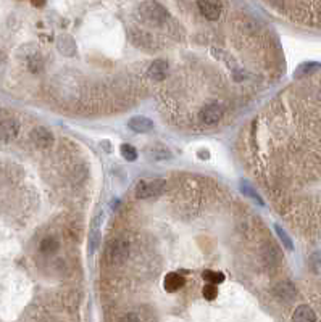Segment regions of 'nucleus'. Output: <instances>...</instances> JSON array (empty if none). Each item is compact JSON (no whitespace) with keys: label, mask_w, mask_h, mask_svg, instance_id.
<instances>
[{"label":"nucleus","mask_w":321,"mask_h":322,"mask_svg":"<svg viewBox=\"0 0 321 322\" xmlns=\"http://www.w3.org/2000/svg\"><path fill=\"white\" fill-rule=\"evenodd\" d=\"M59 250V240L55 237H46L41 242V251L46 255H52Z\"/></svg>","instance_id":"obj_15"},{"label":"nucleus","mask_w":321,"mask_h":322,"mask_svg":"<svg viewBox=\"0 0 321 322\" xmlns=\"http://www.w3.org/2000/svg\"><path fill=\"white\" fill-rule=\"evenodd\" d=\"M168 71H170L168 61L155 60L149 66V69H147V74H149V77L153 81H163V79H166V76H168Z\"/></svg>","instance_id":"obj_8"},{"label":"nucleus","mask_w":321,"mask_h":322,"mask_svg":"<svg viewBox=\"0 0 321 322\" xmlns=\"http://www.w3.org/2000/svg\"><path fill=\"white\" fill-rule=\"evenodd\" d=\"M321 69V64L318 61H305L302 63L300 66L295 69L294 76L295 77H304V76H310V74H315L317 71Z\"/></svg>","instance_id":"obj_13"},{"label":"nucleus","mask_w":321,"mask_h":322,"mask_svg":"<svg viewBox=\"0 0 321 322\" xmlns=\"http://www.w3.org/2000/svg\"><path fill=\"white\" fill-rule=\"evenodd\" d=\"M274 296L281 301H292L297 296V290H295L294 283L291 282H279L273 290Z\"/></svg>","instance_id":"obj_7"},{"label":"nucleus","mask_w":321,"mask_h":322,"mask_svg":"<svg viewBox=\"0 0 321 322\" xmlns=\"http://www.w3.org/2000/svg\"><path fill=\"white\" fill-rule=\"evenodd\" d=\"M224 109L221 105H218V103H207L205 107H202L200 113H198V119L205 126H213L221 121Z\"/></svg>","instance_id":"obj_4"},{"label":"nucleus","mask_w":321,"mask_h":322,"mask_svg":"<svg viewBox=\"0 0 321 322\" xmlns=\"http://www.w3.org/2000/svg\"><path fill=\"white\" fill-rule=\"evenodd\" d=\"M120 322H140V321H139V318L136 314L129 313V314H125L123 318L120 319Z\"/></svg>","instance_id":"obj_22"},{"label":"nucleus","mask_w":321,"mask_h":322,"mask_svg":"<svg viewBox=\"0 0 321 322\" xmlns=\"http://www.w3.org/2000/svg\"><path fill=\"white\" fill-rule=\"evenodd\" d=\"M274 230H276V234H278V237H279V240L284 243V247L287 248V250H294V245H292V240H291V237H289L284 230H282L279 225H274Z\"/></svg>","instance_id":"obj_20"},{"label":"nucleus","mask_w":321,"mask_h":322,"mask_svg":"<svg viewBox=\"0 0 321 322\" xmlns=\"http://www.w3.org/2000/svg\"><path fill=\"white\" fill-rule=\"evenodd\" d=\"M198 158H200V160H208L210 158V152L208 150H200V152H198Z\"/></svg>","instance_id":"obj_23"},{"label":"nucleus","mask_w":321,"mask_h":322,"mask_svg":"<svg viewBox=\"0 0 321 322\" xmlns=\"http://www.w3.org/2000/svg\"><path fill=\"white\" fill-rule=\"evenodd\" d=\"M202 279L207 283H215V285H220V283L224 282V274L218 272V270L207 269V270H203V272H202Z\"/></svg>","instance_id":"obj_14"},{"label":"nucleus","mask_w":321,"mask_h":322,"mask_svg":"<svg viewBox=\"0 0 321 322\" xmlns=\"http://www.w3.org/2000/svg\"><path fill=\"white\" fill-rule=\"evenodd\" d=\"M129 255V245L121 238H113L105 247V260L110 266H117L128 260Z\"/></svg>","instance_id":"obj_2"},{"label":"nucleus","mask_w":321,"mask_h":322,"mask_svg":"<svg viewBox=\"0 0 321 322\" xmlns=\"http://www.w3.org/2000/svg\"><path fill=\"white\" fill-rule=\"evenodd\" d=\"M44 2H46V0H33V3H34L36 6H42Z\"/></svg>","instance_id":"obj_24"},{"label":"nucleus","mask_w":321,"mask_h":322,"mask_svg":"<svg viewBox=\"0 0 321 322\" xmlns=\"http://www.w3.org/2000/svg\"><path fill=\"white\" fill-rule=\"evenodd\" d=\"M310 268L315 274L321 275V251H317L310 256Z\"/></svg>","instance_id":"obj_21"},{"label":"nucleus","mask_w":321,"mask_h":322,"mask_svg":"<svg viewBox=\"0 0 321 322\" xmlns=\"http://www.w3.org/2000/svg\"><path fill=\"white\" fill-rule=\"evenodd\" d=\"M202 295H203L205 300L213 301L218 296V287L215 285V283H207V285H203V288H202Z\"/></svg>","instance_id":"obj_19"},{"label":"nucleus","mask_w":321,"mask_h":322,"mask_svg":"<svg viewBox=\"0 0 321 322\" xmlns=\"http://www.w3.org/2000/svg\"><path fill=\"white\" fill-rule=\"evenodd\" d=\"M131 131L137 132V134H145V132H150L153 129V121L145 118V116H134V118L129 119L128 122Z\"/></svg>","instance_id":"obj_10"},{"label":"nucleus","mask_w":321,"mask_h":322,"mask_svg":"<svg viewBox=\"0 0 321 322\" xmlns=\"http://www.w3.org/2000/svg\"><path fill=\"white\" fill-rule=\"evenodd\" d=\"M166 190V180L165 179H149L140 180L136 187V197L139 200H150L155 198Z\"/></svg>","instance_id":"obj_3"},{"label":"nucleus","mask_w":321,"mask_h":322,"mask_svg":"<svg viewBox=\"0 0 321 322\" xmlns=\"http://www.w3.org/2000/svg\"><path fill=\"white\" fill-rule=\"evenodd\" d=\"M31 139H33L36 147L49 148L50 145H52V142H54V135H52V132H50L47 127L39 126V127H34L33 131H31Z\"/></svg>","instance_id":"obj_6"},{"label":"nucleus","mask_w":321,"mask_h":322,"mask_svg":"<svg viewBox=\"0 0 321 322\" xmlns=\"http://www.w3.org/2000/svg\"><path fill=\"white\" fill-rule=\"evenodd\" d=\"M20 131V126L15 119H5L2 122V139L3 142H8L11 139H15Z\"/></svg>","instance_id":"obj_12"},{"label":"nucleus","mask_w":321,"mask_h":322,"mask_svg":"<svg viewBox=\"0 0 321 322\" xmlns=\"http://www.w3.org/2000/svg\"><path fill=\"white\" fill-rule=\"evenodd\" d=\"M292 322H317V314L308 305H300L292 314Z\"/></svg>","instance_id":"obj_11"},{"label":"nucleus","mask_w":321,"mask_h":322,"mask_svg":"<svg viewBox=\"0 0 321 322\" xmlns=\"http://www.w3.org/2000/svg\"><path fill=\"white\" fill-rule=\"evenodd\" d=\"M241 189H242V193H244V195H247L249 198H252L254 202H257L258 205H265V203H263V200L260 198L258 193H257V192L252 189V187H250V185L247 184V182H242V184H241Z\"/></svg>","instance_id":"obj_18"},{"label":"nucleus","mask_w":321,"mask_h":322,"mask_svg":"<svg viewBox=\"0 0 321 322\" xmlns=\"http://www.w3.org/2000/svg\"><path fill=\"white\" fill-rule=\"evenodd\" d=\"M186 285V279L179 274V272H170L165 275V280H163V288L166 292L170 293H175L178 290H181Z\"/></svg>","instance_id":"obj_9"},{"label":"nucleus","mask_w":321,"mask_h":322,"mask_svg":"<svg viewBox=\"0 0 321 322\" xmlns=\"http://www.w3.org/2000/svg\"><path fill=\"white\" fill-rule=\"evenodd\" d=\"M139 13H140V16L144 18V21H147L152 26H162L168 21V18H170V13L166 11L165 6L160 5L158 2H153V0L140 3Z\"/></svg>","instance_id":"obj_1"},{"label":"nucleus","mask_w":321,"mask_h":322,"mask_svg":"<svg viewBox=\"0 0 321 322\" xmlns=\"http://www.w3.org/2000/svg\"><path fill=\"white\" fill-rule=\"evenodd\" d=\"M149 157L152 158V160H168V158H171V153H170V150L166 147H162V145H157V147H153V148H150L149 150Z\"/></svg>","instance_id":"obj_16"},{"label":"nucleus","mask_w":321,"mask_h":322,"mask_svg":"<svg viewBox=\"0 0 321 322\" xmlns=\"http://www.w3.org/2000/svg\"><path fill=\"white\" fill-rule=\"evenodd\" d=\"M121 157H123L126 161H136L137 160V150L129 144H123L120 147Z\"/></svg>","instance_id":"obj_17"},{"label":"nucleus","mask_w":321,"mask_h":322,"mask_svg":"<svg viewBox=\"0 0 321 322\" xmlns=\"http://www.w3.org/2000/svg\"><path fill=\"white\" fill-rule=\"evenodd\" d=\"M197 5L202 16L210 19V21H216L221 16V10H223L221 0H198Z\"/></svg>","instance_id":"obj_5"}]
</instances>
